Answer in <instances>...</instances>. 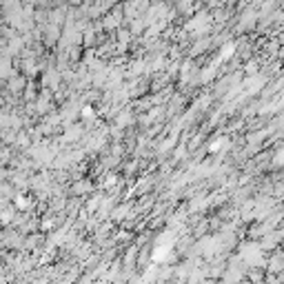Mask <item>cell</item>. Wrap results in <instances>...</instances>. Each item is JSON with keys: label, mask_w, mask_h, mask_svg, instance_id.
Instances as JSON below:
<instances>
[{"label": "cell", "mask_w": 284, "mask_h": 284, "mask_svg": "<svg viewBox=\"0 0 284 284\" xmlns=\"http://www.w3.org/2000/svg\"><path fill=\"white\" fill-rule=\"evenodd\" d=\"M83 43H85L87 47H91L93 43H96V31H93V29H87V31L83 33Z\"/></svg>", "instance_id": "obj_27"}, {"label": "cell", "mask_w": 284, "mask_h": 284, "mask_svg": "<svg viewBox=\"0 0 284 284\" xmlns=\"http://www.w3.org/2000/svg\"><path fill=\"white\" fill-rule=\"evenodd\" d=\"M213 76H215V65H209L207 69H205V73L200 76V83H209Z\"/></svg>", "instance_id": "obj_28"}, {"label": "cell", "mask_w": 284, "mask_h": 284, "mask_svg": "<svg viewBox=\"0 0 284 284\" xmlns=\"http://www.w3.org/2000/svg\"><path fill=\"white\" fill-rule=\"evenodd\" d=\"M5 49L9 56H18V53H23L25 49V38L23 36H18V33H13V36L5 43Z\"/></svg>", "instance_id": "obj_5"}, {"label": "cell", "mask_w": 284, "mask_h": 284, "mask_svg": "<svg viewBox=\"0 0 284 284\" xmlns=\"http://www.w3.org/2000/svg\"><path fill=\"white\" fill-rule=\"evenodd\" d=\"M16 147H20V149H27L29 147V136H27L25 131H18V136H16V142H13Z\"/></svg>", "instance_id": "obj_22"}, {"label": "cell", "mask_w": 284, "mask_h": 284, "mask_svg": "<svg viewBox=\"0 0 284 284\" xmlns=\"http://www.w3.org/2000/svg\"><path fill=\"white\" fill-rule=\"evenodd\" d=\"M255 18H258V13H255V11H247L245 16H242V20H240V31L251 29V27L255 25Z\"/></svg>", "instance_id": "obj_10"}, {"label": "cell", "mask_w": 284, "mask_h": 284, "mask_svg": "<svg viewBox=\"0 0 284 284\" xmlns=\"http://www.w3.org/2000/svg\"><path fill=\"white\" fill-rule=\"evenodd\" d=\"M13 213H16V207H7L0 211V225H9L13 220Z\"/></svg>", "instance_id": "obj_16"}, {"label": "cell", "mask_w": 284, "mask_h": 284, "mask_svg": "<svg viewBox=\"0 0 284 284\" xmlns=\"http://www.w3.org/2000/svg\"><path fill=\"white\" fill-rule=\"evenodd\" d=\"M100 202H103V195H93V200L89 202V207H87V211H89V213H93V211H96V209L100 207Z\"/></svg>", "instance_id": "obj_31"}, {"label": "cell", "mask_w": 284, "mask_h": 284, "mask_svg": "<svg viewBox=\"0 0 284 284\" xmlns=\"http://www.w3.org/2000/svg\"><path fill=\"white\" fill-rule=\"evenodd\" d=\"M80 113H83V118H93L96 116V111H93V107H89V105H83V109H80Z\"/></svg>", "instance_id": "obj_33"}, {"label": "cell", "mask_w": 284, "mask_h": 284, "mask_svg": "<svg viewBox=\"0 0 284 284\" xmlns=\"http://www.w3.org/2000/svg\"><path fill=\"white\" fill-rule=\"evenodd\" d=\"M116 125L123 129V127H129V125H133V116L129 111H120L118 113V118H116Z\"/></svg>", "instance_id": "obj_13"}, {"label": "cell", "mask_w": 284, "mask_h": 284, "mask_svg": "<svg viewBox=\"0 0 284 284\" xmlns=\"http://www.w3.org/2000/svg\"><path fill=\"white\" fill-rule=\"evenodd\" d=\"M280 238H282V231H280V233L269 231V233H267V238H265V242H262V249H273V247L280 242Z\"/></svg>", "instance_id": "obj_11"}, {"label": "cell", "mask_w": 284, "mask_h": 284, "mask_svg": "<svg viewBox=\"0 0 284 284\" xmlns=\"http://www.w3.org/2000/svg\"><path fill=\"white\" fill-rule=\"evenodd\" d=\"M5 245L11 249H18V247H23V238H20L18 233H11L9 238H5Z\"/></svg>", "instance_id": "obj_20"}, {"label": "cell", "mask_w": 284, "mask_h": 284, "mask_svg": "<svg viewBox=\"0 0 284 284\" xmlns=\"http://www.w3.org/2000/svg\"><path fill=\"white\" fill-rule=\"evenodd\" d=\"M45 33H47V36H45V43L49 45V47H51L53 43H58L60 36H63V33H60V25H56V23H49V25H47Z\"/></svg>", "instance_id": "obj_9"}, {"label": "cell", "mask_w": 284, "mask_h": 284, "mask_svg": "<svg viewBox=\"0 0 284 284\" xmlns=\"http://www.w3.org/2000/svg\"><path fill=\"white\" fill-rule=\"evenodd\" d=\"M227 138H218V140H213L211 142V145H209V151H211V153H215V151H220V149L222 147H227Z\"/></svg>", "instance_id": "obj_25"}, {"label": "cell", "mask_w": 284, "mask_h": 284, "mask_svg": "<svg viewBox=\"0 0 284 284\" xmlns=\"http://www.w3.org/2000/svg\"><path fill=\"white\" fill-rule=\"evenodd\" d=\"M80 136H83V127H78V125H73L71 129L69 127H67V133H65V142H73V140H78Z\"/></svg>", "instance_id": "obj_14"}, {"label": "cell", "mask_w": 284, "mask_h": 284, "mask_svg": "<svg viewBox=\"0 0 284 284\" xmlns=\"http://www.w3.org/2000/svg\"><path fill=\"white\" fill-rule=\"evenodd\" d=\"M242 278V273L238 271L235 267H229V271H227V275H225V280H240Z\"/></svg>", "instance_id": "obj_30"}, {"label": "cell", "mask_w": 284, "mask_h": 284, "mask_svg": "<svg viewBox=\"0 0 284 284\" xmlns=\"http://www.w3.org/2000/svg\"><path fill=\"white\" fill-rule=\"evenodd\" d=\"M265 85H267V78H265V76H258V73H253V76H249L247 85H245V93L253 96V93H258Z\"/></svg>", "instance_id": "obj_6"}, {"label": "cell", "mask_w": 284, "mask_h": 284, "mask_svg": "<svg viewBox=\"0 0 284 284\" xmlns=\"http://www.w3.org/2000/svg\"><path fill=\"white\" fill-rule=\"evenodd\" d=\"M255 69H258V65H255L253 60H251V63H247V73H249V76H253V73H258Z\"/></svg>", "instance_id": "obj_38"}, {"label": "cell", "mask_w": 284, "mask_h": 284, "mask_svg": "<svg viewBox=\"0 0 284 284\" xmlns=\"http://www.w3.org/2000/svg\"><path fill=\"white\" fill-rule=\"evenodd\" d=\"M185 155H187V147H185V145H180V149H175V151H173V158H175V160L185 158Z\"/></svg>", "instance_id": "obj_37"}, {"label": "cell", "mask_w": 284, "mask_h": 284, "mask_svg": "<svg viewBox=\"0 0 284 284\" xmlns=\"http://www.w3.org/2000/svg\"><path fill=\"white\" fill-rule=\"evenodd\" d=\"M0 9H3V0H0Z\"/></svg>", "instance_id": "obj_43"}, {"label": "cell", "mask_w": 284, "mask_h": 284, "mask_svg": "<svg viewBox=\"0 0 284 284\" xmlns=\"http://www.w3.org/2000/svg\"><path fill=\"white\" fill-rule=\"evenodd\" d=\"M178 11L180 13H187V16H189V13H193L195 9H193V3H191V0H180V3H178Z\"/></svg>", "instance_id": "obj_23"}, {"label": "cell", "mask_w": 284, "mask_h": 284, "mask_svg": "<svg viewBox=\"0 0 284 284\" xmlns=\"http://www.w3.org/2000/svg\"><path fill=\"white\" fill-rule=\"evenodd\" d=\"M207 45H209V43H207V40H202V43H198V45H195V47H193V53H200V51H202V49H205V47H207Z\"/></svg>", "instance_id": "obj_39"}, {"label": "cell", "mask_w": 284, "mask_h": 284, "mask_svg": "<svg viewBox=\"0 0 284 284\" xmlns=\"http://www.w3.org/2000/svg\"><path fill=\"white\" fill-rule=\"evenodd\" d=\"M33 105H36V113H38V116H45V113L49 111V107H51V89H47V91L40 93Z\"/></svg>", "instance_id": "obj_7"}, {"label": "cell", "mask_w": 284, "mask_h": 284, "mask_svg": "<svg viewBox=\"0 0 284 284\" xmlns=\"http://www.w3.org/2000/svg\"><path fill=\"white\" fill-rule=\"evenodd\" d=\"M23 96H25V100L27 103H36V87H33L31 83H27V87H25V91H23Z\"/></svg>", "instance_id": "obj_17"}, {"label": "cell", "mask_w": 284, "mask_h": 284, "mask_svg": "<svg viewBox=\"0 0 284 284\" xmlns=\"http://www.w3.org/2000/svg\"><path fill=\"white\" fill-rule=\"evenodd\" d=\"M25 87H27V78L20 76V73H13L11 78H7V89H9V93H13V96L23 93Z\"/></svg>", "instance_id": "obj_4"}, {"label": "cell", "mask_w": 284, "mask_h": 284, "mask_svg": "<svg viewBox=\"0 0 284 284\" xmlns=\"http://www.w3.org/2000/svg\"><path fill=\"white\" fill-rule=\"evenodd\" d=\"M51 227H53V220H51V218L43 220V229H51Z\"/></svg>", "instance_id": "obj_40"}, {"label": "cell", "mask_w": 284, "mask_h": 284, "mask_svg": "<svg viewBox=\"0 0 284 284\" xmlns=\"http://www.w3.org/2000/svg\"><path fill=\"white\" fill-rule=\"evenodd\" d=\"M273 165L275 167H284V149H280V151L273 155Z\"/></svg>", "instance_id": "obj_35"}, {"label": "cell", "mask_w": 284, "mask_h": 284, "mask_svg": "<svg viewBox=\"0 0 284 284\" xmlns=\"http://www.w3.org/2000/svg\"><path fill=\"white\" fill-rule=\"evenodd\" d=\"M262 251H265V249H262V245H258V242H247V245L240 247L238 260L247 267H265V253Z\"/></svg>", "instance_id": "obj_1"}, {"label": "cell", "mask_w": 284, "mask_h": 284, "mask_svg": "<svg viewBox=\"0 0 284 284\" xmlns=\"http://www.w3.org/2000/svg\"><path fill=\"white\" fill-rule=\"evenodd\" d=\"M13 185L20 187V189H27V187H29V182H27V175L25 173H16V175H13Z\"/></svg>", "instance_id": "obj_26"}, {"label": "cell", "mask_w": 284, "mask_h": 284, "mask_svg": "<svg viewBox=\"0 0 284 284\" xmlns=\"http://www.w3.org/2000/svg\"><path fill=\"white\" fill-rule=\"evenodd\" d=\"M49 23H56V25H63L65 23V9H53L49 11Z\"/></svg>", "instance_id": "obj_21"}, {"label": "cell", "mask_w": 284, "mask_h": 284, "mask_svg": "<svg viewBox=\"0 0 284 284\" xmlns=\"http://www.w3.org/2000/svg\"><path fill=\"white\" fill-rule=\"evenodd\" d=\"M20 67H23V71H25V76H27V78L38 76V71H40V65H36V60H33L31 56L23 58V63H20Z\"/></svg>", "instance_id": "obj_8"}, {"label": "cell", "mask_w": 284, "mask_h": 284, "mask_svg": "<svg viewBox=\"0 0 284 284\" xmlns=\"http://www.w3.org/2000/svg\"><path fill=\"white\" fill-rule=\"evenodd\" d=\"M36 245H38V238H36V235H31L27 242H23V249H25V251H33V247H36Z\"/></svg>", "instance_id": "obj_32"}, {"label": "cell", "mask_w": 284, "mask_h": 284, "mask_svg": "<svg viewBox=\"0 0 284 284\" xmlns=\"http://www.w3.org/2000/svg\"><path fill=\"white\" fill-rule=\"evenodd\" d=\"M235 53V43H227L225 47H222V51H220V60H229Z\"/></svg>", "instance_id": "obj_19"}, {"label": "cell", "mask_w": 284, "mask_h": 284, "mask_svg": "<svg viewBox=\"0 0 284 284\" xmlns=\"http://www.w3.org/2000/svg\"><path fill=\"white\" fill-rule=\"evenodd\" d=\"M129 215V207H116L113 209V220H123Z\"/></svg>", "instance_id": "obj_29"}, {"label": "cell", "mask_w": 284, "mask_h": 284, "mask_svg": "<svg viewBox=\"0 0 284 284\" xmlns=\"http://www.w3.org/2000/svg\"><path fill=\"white\" fill-rule=\"evenodd\" d=\"M209 25H211V18H209L207 13L202 11V13H198V16H193L191 20H189L185 29H187V31H191V33H195V38H200L202 33H207V31H209Z\"/></svg>", "instance_id": "obj_2"}, {"label": "cell", "mask_w": 284, "mask_h": 284, "mask_svg": "<svg viewBox=\"0 0 284 284\" xmlns=\"http://www.w3.org/2000/svg\"><path fill=\"white\" fill-rule=\"evenodd\" d=\"M7 175H11V173H9V171H5V169H0V180H5Z\"/></svg>", "instance_id": "obj_41"}, {"label": "cell", "mask_w": 284, "mask_h": 284, "mask_svg": "<svg viewBox=\"0 0 284 284\" xmlns=\"http://www.w3.org/2000/svg\"><path fill=\"white\" fill-rule=\"evenodd\" d=\"M267 138V131H260V133H253L251 138H249V145H258L260 140H265Z\"/></svg>", "instance_id": "obj_34"}, {"label": "cell", "mask_w": 284, "mask_h": 284, "mask_svg": "<svg viewBox=\"0 0 284 284\" xmlns=\"http://www.w3.org/2000/svg\"><path fill=\"white\" fill-rule=\"evenodd\" d=\"M73 195H83V193H89L91 191V182L89 180H83V182H76V185L71 187Z\"/></svg>", "instance_id": "obj_12"}, {"label": "cell", "mask_w": 284, "mask_h": 284, "mask_svg": "<svg viewBox=\"0 0 284 284\" xmlns=\"http://www.w3.org/2000/svg\"><path fill=\"white\" fill-rule=\"evenodd\" d=\"M111 209H113V202L111 200H103V202H100V209H98V215H100V218H107V215L111 213Z\"/></svg>", "instance_id": "obj_18"}, {"label": "cell", "mask_w": 284, "mask_h": 284, "mask_svg": "<svg viewBox=\"0 0 284 284\" xmlns=\"http://www.w3.org/2000/svg\"><path fill=\"white\" fill-rule=\"evenodd\" d=\"M69 3H71V5H80V3H83V0H69Z\"/></svg>", "instance_id": "obj_42"}, {"label": "cell", "mask_w": 284, "mask_h": 284, "mask_svg": "<svg viewBox=\"0 0 284 284\" xmlns=\"http://www.w3.org/2000/svg\"><path fill=\"white\" fill-rule=\"evenodd\" d=\"M269 269H271V271H282V269H284V255L275 253L271 258V262H269Z\"/></svg>", "instance_id": "obj_15"}, {"label": "cell", "mask_w": 284, "mask_h": 284, "mask_svg": "<svg viewBox=\"0 0 284 284\" xmlns=\"http://www.w3.org/2000/svg\"><path fill=\"white\" fill-rule=\"evenodd\" d=\"M13 207L20 209V211H25V209L29 207V202H27V198L23 193H16V198H13Z\"/></svg>", "instance_id": "obj_24"}, {"label": "cell", "mask_w": 284, "mask_h": 284, "mask_svg": "<svg viewBox=\"0 0 284 284\" xmlns=\"http://www.w3.org/2000/svg\"><path fill=\"white\" fill-rule=\"evenodd\" d=\"M116 182H118V175L109 173V175H107V178L103 180V187H113V185H116Z\"/></svg>", "instance_id": "obj_36"}, {"label": "cell", "mask_w": 284, "mask_h": 284, "mask_svg": "<svg viewBox=\"0 0 284 284\" xmlns=\"http://www.w3.org/2000/svg\"><path fill=\"white\" fill-rule=\"evenodd\" d=\"M0 165H3V162H0Z\"/></svg>", "instance_id": "obj_44"}, {"label": "cell", "mask_w": 284, "mask_h": 284, "mask_svg": "<svg viewBox=\"0 0 284 284\" xmlns=\"http://www.w3.org/2000/svg\"><path fill=\"white\" fill-rule=\"evenodd\" d=\"M120 23H123V7H116L111 13H107L105 20H103V29L107 31H113V29H118Z\"/></svg>", "instance_id": "obj_3"}]
</instances>
